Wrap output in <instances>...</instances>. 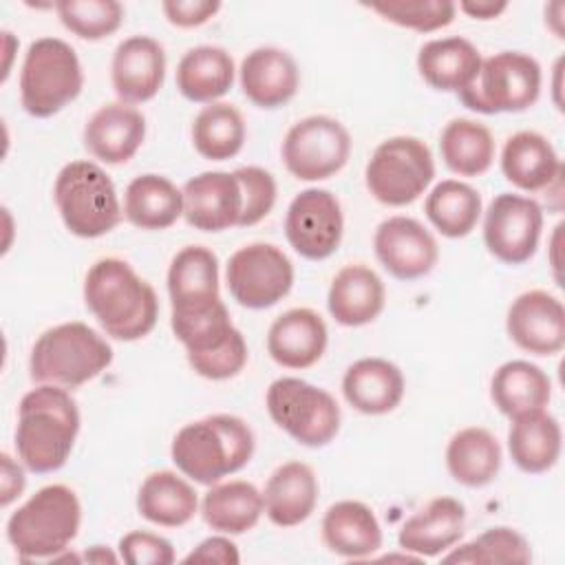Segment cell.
I'll list each match as a JSON object with an SVG mask.
<instances>
[{"mask_svg": "<svg viewBox=\"0 0 565 565\" xmlns=\"http://www.w3.org/2000/svg\"><path fill=\"white\" fill-rule=\"evenodd\" d=\"M84 302L106 335L121 342L146 338L159 318L152 285L121 258H102L88 269Z\"/></svg>", "mask_w": 565, "mask_h": 565, "instance_id": "1", "label": "cell"}, {"mask_svg": "<svg viewBox=\"0 0 565 565\" xmlns=\"http://www.w3.org/2000/svg\"><path fill=\"white\" fill-rule=\"evenodd\" d=\"M79 433V411L68 388L40 384L20 399L15 426L18 459L35 475L60 470Z\"/></svg>", "mask_w": 565, "mask_h": 565, "instance_id": "2", "label": "cell"}, {"mask_svg": "<svg viewBox=\"0 0 565 565\" xmlns=\"http://www.w3.org/2000/svg\"><path fill=\"white\" fill-rule=\"evenodd\" d=\"M174 466L201 486L245 468L254 455V433L236 415H210L185 424L172 439Z\"/></svg>", "mask_w": 565, "mask_h": 565, "instance_id": "3", "label": "cell"}, {"mask_svg": "<svg viewBox=\"0 0 565 565\" xmlns=\"http://www.w3.org/2000/svg\"><path fill=\"white\" fill-rule=\"evenodd\" d=\"M113 362V347L84 322H64L46 329L33 344L29 375L35 384L79 388Z\"/></svg>", "mask_w": 565, "mask_h": 565, "instance_id": "4", "label": "cell"}, {"mask_svg": "<svg viewBox=\"0 0 565 565\" xmlns=\"http://www.w3.org/2000/svg\"><path fill=\"white\" fill-rule=\"evenodd\" d=\"M82 505L64 483L40 488L7 521V539L20 558H57L77 536Z\"/></svg>", "mask_w": 565, "mask_h": 565, "instance_id": "5", "label": "cell"}, {"mask_svg": "<svg viewBox=\"0 0 565 565\" xmlns=\"http://www.w3.org/2000/svg\"><path fill=\"white\" fill-rule=\"evenodd\" d=\"M170 327L185 347L188 362L205 380H230L247 362L243 333L232 324L223 300L196 311H172Z\"/></svg>", "mask_w": 565, "mask_h": 565, "instance_id": "6", "label": "cell"}, {"mask_svg": "<svg viewBox=\"0 0 565 565\" xmlns=\"http://www.w3.org/2000/svg\"><path fill=\"white\" fill-rule=\"evenodd\" d=\"M53 199L66 230L79 238H97L121 221V205L110 177L93 161L66 163L53 185Z\"/></svg>", "mask_w": 565, "mask_h": 565, "instance_id": "7", "label": "cell"}, {"mask_svg": "<svg viewBox=\"0 0 565 565\" xmlns=\"http://www.w3.org/2000/svg\"><path fill=\"white\" fill-rule=\"evenodd\" d=\"M84 86L75 49L60 38H40L29 44L20 71L22 108L38 119L57 115Z\"/></svg>", "mask_w": 565, "mask_h": 565, "instance_id": "8", "label": "cell"}, {"mask_svg": "<svg viewBox=\"0 0 565 565\" xmlns=\"http://www.w3.org/2000/svg\"><path fill=\"white\" fill-rule=\"evenodd\" d=\"M541 95V66L521 51H501L481 62L470 86L457 93L459 102L481 115L521 113Z\"/></svg>", "mask_w": 565, "mask_h": 565, "instance_id": "9", "label": "cell"}, {"mask_svg": "<svg viewBox=\"0 0 565 565\" xmlns=\"http://www.w3.org/2000/svg\"><path fill=\"white\" fill-rule=\"evenodd\" d=\"M265 404L274 424L307 448L327 446L340 430V406L333 395L300 377L274 380Z\"/></svg>", "mask_w": 565, "mask_h": 565, "instance_id": "10", "label": "cell"}, {"mask_svg": "<svg viewBox=\"0 0 565 565\" xmlns=\"http://www.w3.org/2000/svg\"><path fill=\"white\" fill-rule=\"evenodd\" d=\"M435 177L430 148L408 135L382 141L364 170L369 192L384 205L402 207L419 199Z\"/></svg>", "mask_w": 565, "mask_h": 565, "instance_id": "11", "label": "cell"}, {"mask_svg": "<svg viewBox=\"0 0 565 565\" xmlns=\"http://www.w3.org/2000/svg\"><path fill=\"white\" fill-rule=\"evenodd\" d=\"M280 154L291 177L300 181H324L347 166L351 135L338 119L311 115L287 130Z\"/></svg>", "mask_w": 565, "mask_h": 565, "instance_id": "12", "label": "cell"}, {"mask_svg": "<svg viewBox=\"0 0 565 565\" xmlns=\"http://www.w3.org/2000/svg\"><path fill=\"white\" fill-rule=\"evenodd\" d=\"M225 280L232 298L241 307L267 309L291 291L294 265L280 247L249 243L230 256Z\"/></svg>", "mask_w": 565, "mask_h": 565, "instance_id": "13", "label": "cell"}, {"mask_svg": "<svg viewBox=\"0 0 565 565\" xmlns=\"http://www.w3.org/2000/svg\"><path fill=\"white\" fill-rule=\"evenodd\" d=\"M543 210L521 194L503 192L492 199L483 218V243L488 252L505 265L527 263L541 238Z\"/></svg>", "mask_w": 565, "mask_h": 565, "instance_id": "14", "label": "cell"}, {"mask_svg": "<svg viewBox=\"0 0 565 565\" xmlns=\"http://www.w3.org/2000/svg\"><path fill=\"white\" fill-rule=\"evenodd\" d=\"M344 218L335 194L307 188L294 196L285 214V236L296 254L307 260L329 258L342 241Z\"/></svg>", "mask_w": 565, "mask_h": 565, "instance_id": "15", "label": "cell"}, {"mask_svg": "<svg viewBox=\"0 0 565 565\" xmlns=\"http://www.w3.org/2000/svg\"><path fill=\"white\" fill-rule=\"evenodd\" d=\"M373 249L380 265L397 280L424 278L439 258L435 236L411 216L382 221L373 236Z\"/></svg>", "mask_w": 565, "mask_h": 565, "instance_id": "16", "label": "cell"}, {"mask_svg": "<svg viewBox=\"0 0 565 565\" xmlns=\"http://www.w3.org/2000/svg\"><path fill=\"white\" fill-rule=\"evenodd\" d=\"M505 329L519 349L534 355H554L565 347L563 302L543 289L525 291L512 300Z\"/></svg>", "mask_w": 565, "mask_h": 565, "instance_id": "17", "label": "cell"}, {"mask_svg": "<svg viewBox=\"0 0 565 565\" xmlns=\"http://www.w3.org/2000/svg\"><path fill=\"white\" fill-rule=\"evenodd\" d=\"M166 79L163 46L150 35H132L117 44L110 62V82L124 104L150 102Z\"/></svg>", "mask_w": 565, "mask_h": 565, "instance_id": "18", "label": "cell"}, {"mask_svg": "<svg viewBox=\"0 0 565 565\" xmlns=\"http://www.w3.org/2000/svg\"><path fill=\"white\" fill-rule=\"evenodd\" d=\"M183 216L201 232H223L241 221L243 192L234 172H201L185 181Z\"/></svg>", "mask_w": 565, "mask_h": 565, "instance_id": "19", "label": "cell"}, {"mask_svg": "<svg viewBox=\"0 0 565 565\" xmlns=\"http://www.w3.org/2000/svg\"><path fill=\"white\" fill-rule=\"evenodd\" d=\"M146 139L143 115L124 102H108L97 108L84 126L86 150L110 166L130 161Z\"/></svg>", "mask_w": 565, "mask_h": 565, "instance_id": "20", "label": "cell"}, {"mask_svg": "<svg viewBox=\"0 0 565 565\" xmlns=\"http://www.w3.org/2000/svg\"><path fill=\"white\" fill-rule=\"evenodd\" d=\"M327 324L309 307H296L280 313L267 331V353L285 369H309L327 349Z\"/></svg>", "mask_w": 565, "mask_h": 565, "instance_id": "21", "label": "cell"}, {"mask_svg": "<svg viewBox=\"0 0 565 565\" xmlns=\"http://www.w3.org/2000/svg\"><path fill=\"white\" fill-rule=\"evenodd\" d=\"M243 95L258 108L285 106L300 86V71L296 60L276 46H260L249 51L241 62Z\"/></svg>", "mask_w": 565, "mask_h": 565, "instance_id": "22", "label": "cell"}, {"mask_svg": "<svg viewBox=\"0 0 565 565\" xmlns=\"http://www.w3.org/2000/svg\"><path fill=\"white\" fill-rule=\"evenodd\" d=\"M466 527V508L452 497H437L415 512L402 525L397 543L404 552L419 558L439 556L461 541Z\"/></svg>", "mask_w": 565, "mask_h": 565, "instance_id": "23", "label": "cell"}, {"mask_svg": "<svg viewBox=\"0 0 565 565\" xmlns=\"http://www.w3.org/2000/svg\"><path fill=\"white\" fill-rule=\"evenodd\" d=\"M501 172L519 190L539 192L561 181L563 163L547 137L521 130L508 137L501 150Z\"/></svg>", "mask_w": 565, "mask_h": 565, "instance_id": "24", "label": "cell"}, {"mask_svg": "<svg viewBox=\"0 0 565 565\" xmlns=\"http://www.w3.org/2000/svg\"><path fill=\"white\" fill-rule=\"evenodd\" d=\"M172 311H196L218 296V258L203 245H188L174 254L168 269Z\"/></svg>", "mask_w": 565, "mask_h": 565, "instance_id": "25", "label": "cell"}, {"mask_svg": "<svg viewBox=\"0 0 565 565\" xmlns=\"http://www.w3.org/2000/svg\"><path fill=\"white\" fill-rule=\"evenodd\" d=\"M386 302L382 278L366 265L342 267L329 287L327 307L342 327H362L373 322Z\"/></svg>", "mask_w": 565, "mask_h": 565, "instance_id": "26", "label": "cell"}, {"mask_svg": "<svg viewBox=\"0 0 565 565\" xmlns=\"http://www.w3.org/2000/svg\"><path fill=\"white\" fill-rule=\"evenodd\" d=\"M404 375L397 364L384 358H362L342 377L344 399L364 415H384L404 397Z\"/></svg>", "mask_w": 565, "mask_h": 565, "instance_id": "27", "label": "cell"}, {"mask_svg": "<svg viewBox=\"0 0 565 565\" xmlns=\"http://www.w3.org/2000/svg\"><path fill=\"white\" fill-rule=\"evenodd\" d=\"M265 514L278 527H294L307 521L318 503V479L302 461L278 466L263 492Z\"/></svg>", "mask_w": 565, "mask_h": 565, "instance_id": "28", "label": "cell"}, {"mask_svg": "<svg viewBox=\"0 0 565 565\" xmlns=\"http://www.w3.org/2000/svg\"><path fill=\"white\" fill-rule=\"evenodd\" d=\"M481 62L479 49L461 35L430 40L417 53L419 75L430 88L444 93H459L470 86Z\"/></svg>", "mask_w": 565, "mask_h": 565, "instance_id": "29", "label": "cell"}, {"mask_svg": "<svg viewBox=\"0 0 565 565\" xmlns=\"http://www.w3.org/2000/svg\"><path fill=\"white\" fill-rule=\"evenodd\" d=\"M322 543L344 558H366L382 547V530L362 501H338L322 516Z\"/></svg>", "mask_w": 565, "mask_h": 565, "instance_id": "30", "label": "cell"}, {"mask_svg": "<svg viewBox=\"0 0 565 565\" xmlns=\"http://www.w3.org/2000/svg\"><path fill=\"white\" fill-rule=\"evenodd\" d=\"M561 424L545 408L512 417L508 450L519 470L527 475L547 472L561 457Z\"/></svg>", "mask_w": 565, "mask_h": 565, "instance_id": "31", "label": "cell"}, {"mask_svg": "<svg viewBox=\"0 0 565 565\" xmlns=\"http://www.w3.org/2000/svg\"><path fill=\"white\" fill-rule=\"evenodd\" d=\"M234 84V60L221 46H194L177 66L179 93L196 104H214Z\"/></svg>", "mask_w": 565, "mask_h": 565, "instance_id": "32", "label": "cell"}, {"mask_svg": "<svg viewBox=\"0 0 565 565\" xmlns=\"http://www.w3.org/2000/svg\"><path fill=\"white\" fill-rule=\"evenodd\" d=\"M124 216L139 230H168L183 216V194L161 174L135 177L124 194Z\"/></svg>", "mask_w": 565, "mask_h": 565, "instance_id": "33", "label": "cell"}, {"mask_svg": "<svg viewBox=\"0 0 565 565\" xmlns=\"http://www.w3.org/2000/svg\"><path fill=\"white\" fill-rule=\"evenodd\" d=\"M490 397L494 406L512 419L545 408L552 397V382L541 366L525 360H510L494 371Z\"/></svg>", "mask_w": 565, "mask_h": 565, "instance_id": "34", "label": "cell"}, {"mask_svg": "<svg viewBox=\"0 0 565 565\" xmlns=\"http://www.w3.org/2000/svg\"><path fill=\"white\" fill-rule=\"evenodd\" d=\"M446 468L450 477L466 488L488 486L499 475L501 446L497 437L481 426L461 428L448 441Z\"/></svg>", "mask_w": 565, "mask_h": 565, "instance_id": "35", "label": "cell"}, {"mask_svg": "<svg viewBox=\"0 0 565 565\" xmlns=\"http://www.w3.org/2000/svg\"><path fill=\"white\" fill-rule=\"evenodd\" d=\"M139 514L163 527H181L199 510L194 488L172 470H157L148 475L137 492Z\"/></svg>", "mask_w": 565, "mask_h": 565, "instance_id": "36", "label": "cell"}, {"mask_svg": "<svg viewBox=\"0 0 565 565\" xmlns=\"http://www.w3.org/2000/svg\"><path fill=\"white\" fill-rule=\"evenodd\" d=\"M265 512L263 492L249 481L214 483L201 501L203 521L221 534H245Z\"/></svg>", "mask_w": 565, "mask_h": 565, "instance_id": "37", "label": "cell"}, {"mask_svg": "<svg viewBox=\"0 0 565 565\" xmlns=\"http://www.w3.org/2000/svg\"><path fill=\"white\" fill-rule=\"evenodd\" d=\"M439 152L448 170L459 177L483 174L494 159L492 132L475 119H452L444 126L439 137Z\"/></svg>", "mask_w": 565, "mask_h": 565, "instance_id": "38", "label": "cell"}, {"mask_svg": "<svg viewBox=\"0 0 565 565\" xmlns=\"http://www.w3.org/2000/svg\"><path fill=\"white\" fill-rule=\"evenodd\" d=\"M424 212L435 230L446 238L468 236L481 216V194L455 179L439 181L426 196Z\"/></svg>", "mask_w": 565, "mask_h": 565, "instance_id": "39", "label": "cell"}, {"mask_svg": "<svg viewBox=\"0 0 565 565\" xmlns=\"http://www.w3.org/2000/svg\"><path fill=\"white\" fill-rule=\"evenodd\" d=\"M194 150L210 161H225L245 143V121L236 106L225 102L207 104L192 121Z\"/></svg>", "mask_w": 565, "mask_h": 565, "instance_id": "40", "label": "cell"}, {"mask_svg": "<svg viewBox=\"0 0 565 565\" xmlns=\"http://www.w3.org/2000/svg\"><path fill=\"white\" fill-rule=\"evenodd\" d=\"M444 563H472V565H494L514 563L525 565L532 561L530 543L523 534L512 527H490L470 543L455 547L441 558Z\"/></svg>", "mask_w": 565, "mask_h": 565, "instance_id": "41", "label": "cell"}, {"mask_svg": "<svg viewBox=\"0 0 565 565\" xmlns=\"http://www.w3.org/2000/svg\"><path fill=\"white\" fill-rule=\"evenodd\" d=\"M53 7L62 24L88 42L113 35L124 22V7L117 0H57Z\"/></svg>", "mask_w": 565, "mask_h": 565, "instance_id": "42", "label": "cell"}, {"mask_svg": "<svg viewBox=\"0 0 565 565\" xmlns=\"http://www.w3.org/2000/svg\"><path fill=\"white\" fill-rule=\"evenodd\" d=\"M366 7L384 20L419 33L448 26L457 13V4L450 0H386L371 2Z\"/></svg>", "mask_w": 565, "mask_h": 565, "instance_id": "43", "label": "cell"}, {"mask_svg": "<svg viewBox=\"0 0 565 565\" xmlns=\"http://www.w3.org/2000/svg\"><path fill=\"white\" fill-rule=\"evenodd\" d=\"M234 177L238 179L243 192V212L238 227H252L271 212L278 194L276 179L271 177V172L258 166L236 168Z\"/></svg>", "mask_w": 565, "mask_h": 565, "instance_id": "44", "label": "cell"}, {"mask_svg": "<svg viewBox=\"0 0 565 565\" xmlns=\"http://www.w3.org/2000/svg\"><path fill=\"white\" fill-rule=\"evenodd\" d=\"M119 556L128 565H170L174 563V547L168 539L135 530L119 539Z\"/></svg>", "mask_w": 565, "mask_h": 565, "instance_id": "45", "label": "cell"}, {"mask_svg": "<svg viewBox=\"0 0 565 565\" xmlns=\"http://www.w3.org/2000/svg\"><path fill=\"white\" fill-rule=\"evenodd\" d=\"M170 24L179 29H194L214 18L221 9L218 0H166L161 4Z\"/></svg>", "mask_w": 565, "mask_h": 565, "instance_id": "46", "label": "cell"}, {"mask_svg": "<svg viewBox=\"0 0 565 565\" xmlns=\"http://www.w3.org/2000/svg\"><path fill=\"white\" fill-rule=\"evenodd\" d=\"M241 561L236 545L225 536H210L201 541L185 558L183 563H223V565H236Z\"/></svg>", "mask_w": 565, "mask_h": 565, "instance_id": "47", "label": "cell"}, {"mask_svg": "<svg viewBox=\"0 0 565 565\" xmlns=\"http://www.w3.org/2000/svg\"><path fill=\"white\" fill-rule=\"evenodd\" d=\"M24 483V470L7 452H2V505H9L15 497H20Z\"/></svg>", "mask_w": 565, "mask_h": 565, "instance_id": "48", "label": "cell"}, {"mask_svg": "<svg viewBox=\"0 0 565 565\" xmlns=\"http://www.w3.org/2000/svg\"><path fill=\"white\" fill-rule=\"evenodd\" d=\"M508 9V2H492V0H461L459 11L475 20H494Z\"/></svg>", "mask_w": 565, "mask_h": 565, "instance_id": "49", "label": "cell"}, {"mask_svg": "<svg viewBox=\"0 0 565 565\" xmlns=\"http://www.w3.org/2000/svg\"><path fill=\"white\" fill-rule=\"evenodd\" d=\"M86 561H97V563L110 561V563H115V561H117V556H113L108 550L104 552V547H102V545H95V547H93V552H86Z\"/></svg>", "mask_w": 565, "mask_h": 565, "instance_id": "50", "label": "cell"}]
</instances>
